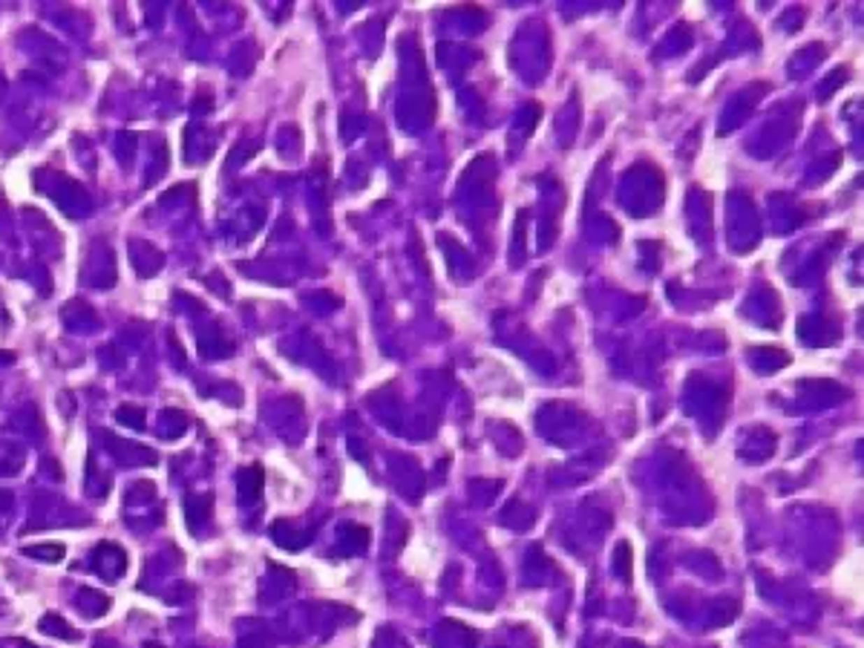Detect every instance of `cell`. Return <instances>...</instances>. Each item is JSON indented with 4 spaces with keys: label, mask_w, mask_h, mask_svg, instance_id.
I'll list each match as a JSON object with an SVG mask.
<instances>
[{
    "label": "cell",
    "mask_w": 864,
    "mask_h": 648,
    "mask_svg": "<svg viewBox=\"0 0 864 648\" xmlns=\"http://www.w3.org/2000/svg\"><path fill=\"white\" fill-rule=\"evenodd\" d=\"M41 631H43V634H58V637H64V640H75V637H78L72 628H66V622H64L58 614H46V617L41 619Z\"/></svg>",
    "instance_id": "6da1fadb"
},
{
    "label": "cell",
    "mask_w": 864,
    "mask_h": 648,
    "mask_svg": "<svg viewBox=\"0 0 864 648\" xmlns=\"http://www.w3.org/2000/svg\"><path fill=\"white\" fill-rule=\"evenodd\" d=\"M27 554H32L38 559H46V562H58L64 556V545H35V547L27 550Z\"/></svg>",
    "instance_id": "7a4b0ae2"
}]
</instances>
